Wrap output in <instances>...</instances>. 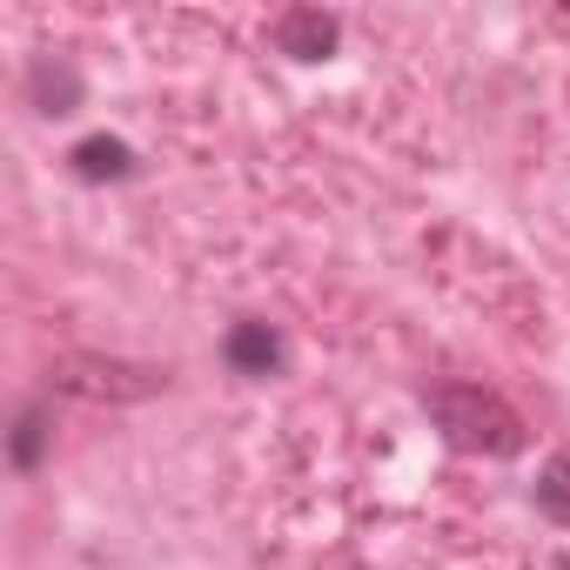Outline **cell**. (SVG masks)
I'll list each match as a JSON object with an SVG mask.
<instances>
[{
	"instance_id": "obj_1",
	"label": "cell",
	"mask_w": 570,
	"mask_h": 570,
	"mask_svg": "<svg viewBox=\"0 0 570 570\" xmlns=\"http://www.w3.org/2000/svg\"><path fill=\"white\" fill-rule=\"evenodd\" d=\"M275 41L289 48V55H303V61H316V55L336 48V21L330 14H282L275 21Z\"/></svg>"
},
{
	"instance_id": "obj_3",
	"label": "cell",
	"mask_w": 570,
	"mask_h": 570,
	"mask_svg": "<svg viewBox=\"0 0 570 570\" xmlns=\"http://www.w3.org/2000/svg\"><path fill=\"white\" fill-rule=\"evenodd\" d=\"M537 503H543L557 523H570V456H557V463L543 470V483H537Z\"/></svg>"
},
{
	"instance_id": "obj_2",
	"label": "cell",
	"mask_w": 570,
	"mask_h": 570,
	"mask_svg": "<svg viewBox=\"0 0 570 570\" xmlns=\"http://www.w3.org/2000/svg\"><path fill=\"white\" fill-rule=\"evenodd\" d=\"M228 356H235L248 376H268V363H275V336H268L262 323H242V330L228 336Z\"/></svg>"
},
{
	"instance_id": "obj_4",
	"label": "cell",
	"mask_w": 570,
	"mask_h": 570,
	"mask_svg": "<svg viewBox=\"0 0 570 570\" xmlns=\"http://www.w3.org/2000/svg\"><path fill=\"white\" fill-rule=\"evenodd\" d=\"M75 161H81V175H128V148L121 141H81Z\"/></svg>"
}]
</instances>
